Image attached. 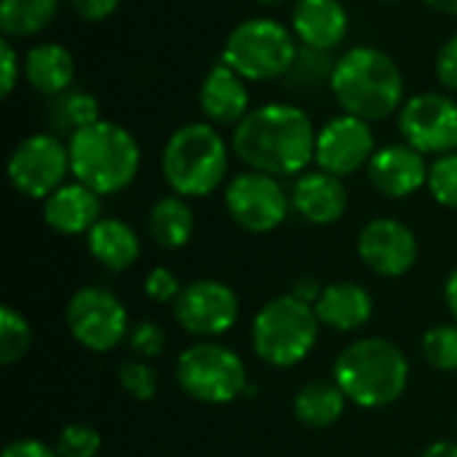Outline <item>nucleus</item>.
I'll list each match as a JSON object with an SVG mask.
<instances>
[{
	"label": "nucleus",
	"instance_id": "obj_1",
	"mask_svg": "<svg viewBox=\"0 0 457 457\" xmlns=\"http://www.w3.org/2000/svg\"><path fill=\"white\" fill-rule=\"evenodd\" d=\"M316 123L295 102H265L254 107L230 134L233 155L252 171L270 177H300L316 158Z\"/></svg>",
	"mask_w": 457,
	"mask_h": 457
},
{
	"label": "nucleus",
	"instance_id": "obj_2",
	"mask_svg": "<svg viewBox=\"0 0 457 457\" xmlns=\"http://www.w3.org/2000/svg\"><path fill=\"white\" fill-rule=\"evenodd\" d=\"M329 91L343 112L370 123L399 115L407 80L399 62L378 46H351L337 54Z\"/></svg>",
	"mask_w": 457,
	"mask_h": 457
},
{
	"label": "nucleus",
	"instance_id": "obj_3",
	"mask_svg": "<svg viewBox=\"0 0 457 457\" xmlns=\"http://www.w3.org/2000/svg\"><path fill=\"white\" fill-rule=\"evenodd\" d=\"M332 380L351 404L383 410L407 394L410 359L386 337H359L337 353Z\"/></svg>",
	"mask_w": 457,
	"mask_h": 457
},
{
	"label": "nucleus",
	"instance_id": "obj_4",
	"mask_svg": "<svg viewBox=\"0 0 457 457\" xmlns=\"http://www.w3.org/2000/svg\"><path fill=\"white\" fill-rule=\"evenodd\" d=\"M233 147L209 120L177 126L161 150V174L171 193L193 201L228 185Z\"/></svg>",
	"mask_w": 457,
	"mask_h": 457
},
{
	"label": "nucleus",
	"instance_id": "obj_5",
	"mask_svg": "<svg viewBox=\"0 0 457 457\" xmlns=\"http://www.w3.org/2000/svg\"><path fill=\"white\" fill-rule=\"evenodd\" d=\"M67 150L72 179L91 187L102 198L129 190L142 169V147L137 137L126 126L107 118L70 134Z\"/></svg>",
	"mask_w": 457,
	"mask_h": 457
},
{
	"label": "nucleus",
	"instance_id": "obj_6",
	"mask_svg": "<svg viewBox=\"0 0 457 457\" xmlns=\"http://www.w3.org/2000/svg\"><path fill=\"white\" fill-rule=\"evenodd\" d=\"M300 51L292 27L273 16H246L225 37L220 62L236 70L246 83L284 80Z\"/></svg>",
	"mask_w": 457,
	"mask_h": 457
},
{
	"label": "nucleus",
	"instance_id": "obj_7",
	"mask_svg": "<svg viewBox=\"0 0 457 457\" xmlns=\"http://www.w3.org/2000/svg\"><path fill=\"white\" fill-rule=\"evenodd\" d=\"M321 321L316 308L295 295L268 300L252 321V348L268 367L289 370L311 356L319 343Z\"/></svg>",
	"mask_w": 457,
	"mask_h": 457
},
{
	"label": "nucleus",
	"instance_id": "obj_8",
	"mask_svg": "<svg viewBox=\"0 0 457 457\" xmlns=\"http://www.w3.org/2000/svg\"><path fill=\"white\" fill-rule=\"evenodd\" d=\"M174 378L185 396L214 407L236 402L249 386L244 359L217 340H201L185 348L177 356Z\"/></svg>",
	"mask_w": 457,
	"mask_h": 457
},
{
	"label": "nucleus",
	"instance_id": "obj_9",
	"mask_svg": "<svg viewBox=\"0 0 457 457\" xmlns=\"http://www.w3.org/2000/svg\"><path fill=\"white\" fill-rule=\"evenodd\" d=\"M5 171L19 195L29 201H46L72 177L67 142L56 131H35L16 142Z\"/></svg>",
	"mask_w": 457,
	"mask_h": 457
},
{
	"label": "nucleus",
	"instance_id": "obj_10",
	"mask_svg": "<svg viewBox=\"0 0 457 457\" xmlns=\"http://www.w3.org/2000/svg\"><path fill=\"white\" fill-rule=\"evenodd\" d=\"M64 324L72 340L91 353L115 351L131 329L126 305L104 287H80L72 292L64 308Z\"/></svg>",
	"mask_w": 457,
	"mask_h": 457
},
{
	"label": "nucleus",
	"instance_id": "obj_11",
	"mask_svg": "<svg viewBox=\"0 0 457 457\" xmlns=\"http://www.w3.org/2000/svg\"><path fill=\"white\" fill-rule=\"evenodd\" d=\"M228 217L246 233H273L292 212V195L278 177L262 171H238L228 179L222 195Z\"/></svg>",
	"mask_w": 457,
	"mask_h": 457
},
{
	"label": "nucleus",
	"instance_id": "obj_12",
	"mask_svg": "<svg viewBox=\"0 0 457 457\" xmlns=\"http://www.w3.org/2000/svg\"><path fill=\"white\" fill-rule=\"evenodd\" d=\"M402 142L426 158L457 150V99L445 91H420L407 96L396 115Z\"/></svg>",
	"mask_w": 457,
	"mask_h": 457
},
{
	"label": "nucleus",
	"instance_id": "obj_13",
	"mask_svg": "<svg viewBox=\"0 0 457 457\" xmlns=\"http://www.w3.org/2000/svg\"><path fill=\"white\" fill-rule=\"evenodd\" d=\"M241 313L238 295L217 278H198L185 284L174 303V321L193 337L217 340L228 335Z\"/></svg>",
	"mask_w": 457,
	"mask_h": 457
},
{
	"label": "nucleus",
	"instance_id": "obj_14",
	"mask_svg": "<svg viewBox=\"0 0 457 457\" xmlns=\"http://www.w3.org/2000/svg\"><path fill=\"white\" fill-rule=\"evenodd\" d=\"M375 153H378V139H375L372 123L364 118L340 112L319 129L313 163L316 169L345 179L367 169Z\"/></svg>",
	"mask_w": 457,
	"mask_h": 457
},
{
	"label": "nucleus",
	"instance_id": "obj_15",
	"mask_svg": "<svg viewBox=\"0 0 457 457\" xmlns=\"http://www.w3.org/2000/svg\"><path fill=\"white\" fill-rule=\"evenodd\" d=\"M359 260L383 278H399L410 273L418 262V236L396 217L370 220L356 238Z\"/></svg>",
	"mask_w": 457,
	"mask_h": 457
},
{
	"label": "nucleus",
	"instance_id": "obj_16",
	"mask_svg": "<svg viewBox=\"0 0 457 457\" xmlns=\"http://www.w3.org/2000/svg\"><path fill=\"white\" fill-rule=\"evenodd\" d=\"M428 161L407 142H391L378 147L367 166L372 187L386 198H410L428 185Z\"/></svg>",
	"mask_w": 457,
	"mask_h": 457
},
{
	"label": "nucleus",
	"instance_id": "obj_17",
	"mask_svg": "<svg viewBox=\"0 0 457 457\" xmlns=\"http://www.w3.org/2000/svg\"><path fill=\"white\" fill-rule=\"evenodd\" d=\"M198 107L204 120L220 126H238L254 107H252V91L249 83L230 70L225 62H214L201 86H198Z\"/></svg>",
	"mask_w": 457,
	"mask_h": 457
},
{
	"label": "nucleus",
	"instance_id": "obj_18",
	"mask_svg": "<svg viewBox=\"0 0 457 457\" xmlns=\"http://www.w3.org/2000/svg\"><path fill=\"white\" fill-rule=\"evenodd\" d=\"M289 27L300 46L335 54L351 32V13L343 0H297Z\"/></svg>",
	"mask_w": 457,
	"mask_h": 457
},
{
	"label": "nucleus",
	"instance_id": "obj_19",
	"mask_svg": "<svg viewBox=\"0 0 457 457\" xmlns=\"http://www.w3.org/2000/svg\"><path fill=\"white\" fill-rule=\"evenodd\" d=\"M289 195L292 212H297L308 225H335L348 212L345 182L321 169H308L300 177H295Z\"/></svg>",
	"mask_w": 457,
	"mask_h": 457
},
{
	"label": "nucleus",
	"instance_id": "obj_20",
	"mask_svg": "<svg viewBox=\"0 0 457 457\" xmlns=\"http://www.w3.org/2000/svg\"><path fill=\"white\" fill-rule=\"evenodd\" d=\"M102 220V195L67 179L43 201V222L59 236H86Z\"/></svg>",
	"mask_w": 457,
	"mask_h": 457
},
{
	"label": "nucleus",
	"instance_id": "obj_21",
	"mask_svg": "<svg viewBox=\"0 0 457 457\" xmlns=\"http://www.w3.org/2000/svg\"><path fill=\"white\" fill-rule=\"evenodd\" d=\"M24 83L43 99H54L75 83V56L70 48L54 40L32 43L21 56Z\"/></svg>",
	"mask_w": 457,
	"mask_h": 457
},
{
	"label": "nucleus",
	"instance_id": "obj_22",
	"mask_svg": "<svg viewBox=\"0 0 457 457\" xmlns=\"http://www.w3.org/2000/svg\"><path fill=\"white\" fill-rule=\"evenodd\" d=\"M313 308H316L321 327L340 332V335H351V332L364 329L372 321L375 300L356 281H335L324 287Z\"/></svg>",
	"mask_w": 457,
	"mask_h": 457
},
{
	"label": "nucleus",
	"instance_id": "obj_23",
	"mask_svg": "<svg viewBox=\"0 0 457 457\" xmlns=\"http://www.w3.org/2000/svg\"><path fill=\"white\" fill-rule=\"evenodd\" d=\"M86 249L88 254L110 273L129 270L137 265L142 254V241L137 230L118 220V217H102L88 233H86Z\"/></svg>",
	"mask_w": 457,
	"mask_h": 457
},
{
	"label": "nucleus",
	"instance_id": "obj_24",
	"mask_svg": "<svg viewBox=\"0 0 457 457\" xmlns=\"http://www.w3.org/2000/svg\"><path fill=\"white\" fill-rule=\"evenodd\" d=\"M195 233V212L187 198L169 193L161 195L147 212V236L163 252H177L190 244Z\"/></svg>",
	"mask_w": 457,
	"mask_h": 457
},
{
	"label": "nucleus",
	"instance_id": "obj_25",
	"mask_svg": "<svg viewBox=\"0 0 457 457\" xmlns=\"http://www.w3.org/2000/svg\"><path fill=\"white\" fill-rule=\"evenodd\" d=\"M345 394L335 380H311L305 383L292 402L295 418L308 428H329L345 415Z\"/></svg>",
	"mask_w": 457,
	"mask_h": 457
},
{
	"label": "nucleus",
	"instance_id": "obj_26",
	"mask_svg": "<svg viewBox=\"0 0 457 457\" xmlns=\"http://www.w3.org/2000/svg\"><path fill=\"white\" fill-rule=\"evenodd\" d=\"M62 0H0V32L11 40L37 37L51 27Z\"/></svg>",
	"mask_w": 457,
	"mask_h": 457
},
{
	"label": "nucleus",
	"instance_id": "obj_27",
	"mask_svg": "<svg viewBox=\"0 0 457 457\" xmlns=\"http://www.w3.org/2000/svg\"><path fill=\"white\" fill-rule=\"evenodd\" d=\"M46 118L51 123V129L62 137V134H75L96 120H102V107L99 99L91 91L83 88H70L54 99H48L46 107Z\"/></svg>",
	"mask_w": 457,
	"mask_h": 457
},
{
	"label": "nucleus",
	"instance_id": "obj_28",
	"mask_svg": "<svg viewBox=\"0 0 457 457\" xmlns=\"http://www.w3.org/2000/svg\"><path fill=\"white\" fill-rule=\"evenodd\" d=\"M335 64H337V54L300 46L297 59H295L292 70L287 72V78H284L281 83H284V88L292 91V94H313V91H319L321 86L329 88Z\"/></svg>",
	"mask_w": 457,
	"mask_h": 457
},
{
	"label": "nucleus",
	"instance_id": "obj_29",
	"mask_svg": "<svg viewBox=\"0 0 457 457\" xmlns=\"http://www.w3.org/2000/svg\"><path fill=\"white\" fill-rule=\"evenodd\" d=\"M29 343H32L29 321L13 305H3L0 308V364L11 367L21 361L29 351Z\"/></svg>",
	"mask_w": 457,
	"mask_h": 457
},
{
	"label": "nucleus",
	"instance_id": "obj_30",
	"mask_svg": "<svg viewBox=\"0 0 457 457\" xmlns=\"http://www.w3.org/2000/svg\"><path fill=\"white\" fill-rule=\"evenodd\" d=\"M420 351L436 372H457V321L428 329L420 340Z\"/></svg>",
	"mask_w": 457,
	"mask_h": 457
},
{
	"label": "nucleus",
	"instance_id": "obj_31",
	"mask_svg": "<svg viewBox=\"0 0 457 457\" xmlns=\"http://www.w3.org/2000/svg\"><path fill=\"white\" fill-rule=\"evenodd\" d=\"M426 187L439 206L457 212V150L431 161Z\"/></svg>",
	"mask_w": 457,
	"mask_h": 457
},
{
	"label": "nucleus",
	"instance_id": "obj_32",
	"mask_svg": "<svg viewBox=\"0 0 457 457\" xmlns=\"http://www.w3.org/2000/svg\"><path fill=\"white\" fill-rule=\"evenodd\" d=\"M118 386L123 388V394H129L137 402H150L158 394V372L150 367V361L134 359V361H123L118 367Z\"/></svg>",
	"mask_w": 457,
	"mask_h": 457
},
{
	"label": "nucleus",
	"instance_id": "obj_33",
	"mask_svg": "<svg viewBox=\"0 0 457 457\" xmlns=\"http://www.w3.org/2000/svg\"><path fill=\"white\" fill-rule=\"evenodd\" d=\"M54 450L59 457H96L102 450V436L86 423H70L59 431Z\"/></svg>",
	"mask_w": 457,
	"mask_h": 457
},
{
	"label": "nucleus",
	"instance_id": "obj_34",
	"mask_svg": "<svg viewBox=\"0 0 457 457\" xmlns=\"http://www.w3.org/2000/svg\"><path fill=\"white\" fill-rule=\"evenodd\" d=\"M126 345L131 348V353L137 359L153 361V359L163 356V351L169 345V337H166V332H163L161 324H155V321H137L129 329Z\"/></svg>",
	"mask_w": 457,
	"mask_h": 457
},
{
	"label": "nucleus",
	"instance_id": "obj_35",
	"mask_svg": "<svg viewBox=\"0 0 457 457\" xmlns=\"http://www.w3.org/2000/svg\"><path fill=\"white\" fill-rule=\"evenodd\" d=\"M182 284H179V278H177V273L174 270H169V268H163V265H158V268H153L147 276H145V297L150 300V303H155V305H174L177 303V297L182 295Z\"/></svg>",
	"mask_w": 457,
	"mask_h": 457
},
{
	"label": "nucleus",
	"instance_id": "obj_36",
	"mask_svg": "<svg viewBox=\"0 0 457 457\" xmlns=\"http://www.w3.org/2000/svg\"><path fill=\"white\" fill-rule=\"evenodd\" d=\"M19 80H21V54L16 51L11 37H3L0 40V96L11 99Z\"/></svg>",
	"mask_w": 457,
	"mask_h": 457
},
{
	"label": "nucleus",
	"instance_id": "obj_37",
	"mask_svg": "<svg viewBox=\"0 0 457 457\" xmlns=\"http://www.w3.org/2000/svg\"><path fill=\"white\" fill-rule=\"evenodd\" d=\"M434 72H436V80L442 83L445 91L457 94V32L442 43L436 62H434Z\"/></svg>",
	"mask_w": 457,
	"mask_h": 457
},
{
	"label": "nucleus",
	"instance_id": "obj_38",
	"mask_svg": "<svg viewBox=\"0 0 457 457\" xmlns=\"http://www.w3.org/2000/svg\"><path fill=\"white\" fill-rule=\"evenodd\" d=\"M67 3H70L72 13L80 21H86V24H102V21H107L120 8L123 0H67Z\"/></svg>",
	"mask_w": 457,
	"mask_h": 457
},
{
	"label": "nucleus",
	"instance_id": "obj_39",
	"mask_svg": "<svg viewBox=\"0 0 457 457\" xmlns=\"http://www.w3.org/2000/svg\"><path fill=\"white\" fill-rule=\"evenodd\" d=\"M0 457H59V453L37 439H13L3 447Z\"/></svg>",
	"mask_w": 457,
	"mask_h": 457
},
{
	"label": "nucleus",
	"instance_id": "obj_40",
	"mask_svg": "<svg viewBox=\"0 0 457 457\" xmlns=\"http://www.w3.org/2000/svg\"><path fill=\"white\" fill-rule=\"evenodd\" d=\"M321 292H324V287H321L316 278L303 276V278H297V281H295V287H292V292H289V295H295L297 300H303V303H308V305H316V303H319V297H321Z\"/></svg>",
	"mask_w": 457,
	"mask_h": 457
},
{
	"label": "nucleus",
	"instance_id": "obj_41",
	"mask_svg": "<svg viewBox=\"0 0 457 457\" xmlns=\"http://www.w3.org/2000/svg\"><path fill=\"white\" fill-rule=\"evenodd\" d=\"M420 457H457V442H450V439H439L434 445H428Z\"/></svg>",
	"mask_w": 457,
	"mask_h": 457
},
{
	"label": "nucleus",
	"instance_id": "obj_42",
	"mask_svg": "<svg viewBox=\"0 0 457 457\" xmlns=\"http://www.w3.org/2000/svg\"><path fill=\"white\" fill-rule=\"evenodd\" d=\"M445 303H447L453 319L457 321V268L447 276V281H445Z\"/></svg>",
	"mask_w": 457,
	"mask_h": 457
},
{
	"label": "nucleus",
	"instance_id": "obj_43",
	"mask_svg": "<svg viewBox=\"0 0 457 457\" xmlns=\"http://www.w3.org/2000/svg\"><path fill=\"white\" fill-rule=\"evenodd\" d=\"M426 3L428 8H434L436 13H445V16H457V0H420Z\"/></svg>",
	"mask_w": 457,
	"mask_h": 457
},
{
	"label": "nucleus",
	"instance_id": "obj_44",
	"mask_svg": "<svg viewBox=\"0 0 457 457\" xmlns=\"http://www.w3.org/2000/svg\"><path fill=\"white\" fill-rule=\"evenodd\" d=\"M257 3L265 8H284V5H295L297 0H257Z\"/></svg>",
	"mask_w": 457,
	"mask_h": 457
},
{
	"label": "nucleus",
	"instance_id": "obj_45",
	"mask_svg": "<svg viewBox=\"0 0 457 457\" xmlns=\"http://www.w3.org/2000/svg\"><path fill=\"white\" fill-rule=\"evenodd\" d=\"M378 3H399V0H378Z\"/></svg>",
	"mask_w": 457,
	"mask_h": 457
}]
</instances>
